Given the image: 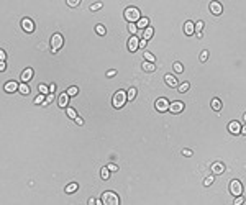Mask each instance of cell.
I'll return each instance as SVG.
<instances>
[{
  "label": "cell",
  "mask_w": 246,
  "mask_h": 205,
  "mask_svg": "<svg viewBox=\"0 0 246 205\" xmlns=\"http://www.w3.org/2000/svg\"><path fill=\"white\" fill-rule=\"evenodd\" d=\"M127 100H128V97H127V92H125V90H116L112 97V105L115 107V108H123V105L127 103Z\"/></svg>",
  "instance_id": "obj_1"
},
{
  "label": "cell",
  "mask_w": 246,
  "mask_h": 205,
  "mask_svg": "<svg viewBox=\"0 0 246 205\" xmlns=\"http://www.w3.org/2000/svg\"><path fill=\"white\" fill-rule=\"evenodd\" d=\"M123 15H125V20L128 23H138V20L141 18V12L136 7H128L127 10L123 12Z\"/></svg>",
  "instance_id": "obj_2"
},
{
  "label": "cell",
  "mask_w": 246,
  "mask_h": 205,
  "mask_svg": "<svg viewBox=\"0 0 246 205\" xmlns=\"http://www.w3.org/2000/svg\"><path fill=\"white\" fill-rule=\"evenodd\" d=\"M102 204L103 205H118L120 204V198L115 192L112 190H107L102 194Z\"/></svg>",
  "instance_id": "obj_3"
},
{
  "label": "cell",
  "mask_w": 246,
  "mask_h": 205,
  "mask_svg": "<svg viewBox=\"0 0 246 205\" xmlns=\"http://www.w3.org/2000/svg\"><path fill=\"white\" fill-rule=\"evenodd\" d=\"M63 44H64V38H63V35H59V33H54L53 36H51V53L53 54H56L57 51L63 48Z\"/></svg>",
  "instance_id": "obj_4"
},
{
  "label": "cell",
  "mask_w": 246,
  "mask_h": 205,
  "mask_svg": "<svg viewBox=\"0 0 246 205\" xmlns=\"http://www.w3.org/2000/svg\"><path fill=\"white\" fill-rule=\"evenodd\" d=\"M230 194L231 195H241L243 194V184H241V180H238V179H233L231 182H230Z\"/></svg>",
  "instance_id": "obj_5"
},
{
  "label": "cell",
  "mask_w": 246,
  "mask_h": 205,
  "mask_svg": "<svg viewBox=\"0 0 246 205\" xmlns=\"http://www.w3.org/2000/svg\"><path fill=\"white\" fill-rule=\"evenodd\" d=\"M169 100L167 99H164V97H161V99H158L154 102V107H156V110L158 112H161V113H164V112H167L169 110Z\"/></svg>",
  "instance_id": "obj_6"
},
{
  "label": "cell",
  "mask_w": 246,
  "mask_h": 205,
  "mask_svg": "<svg viewBox=\"0 0 246 205\" xmlns=\"http://www.w3.org/2000/svg\"><path fill=\"white\" fill-rule=\"evenodd\" d=\"M21 28H23V31H26V33H33L35 31V21H33L31 18H23V20H21Z\"/></svg>",
  "instance_id": "obj_7"
},
{
  "label": "cell",
  "mask_w": 246,
  "mask_h": 205,
  "mask_svg": "<svg viewBox=\"0 0 246 205\" xmlns=\"http://www.w3.org/2000/svg\"><path fill=\"white\" fill-rule=\"evenodd\" d=\"M33 76H35V71H33L31 67H28V69H25L23 72H21V76H20V81H21V84H26V82H30L33 79Z\"/></svg>",
  "instance_id": "obj_8"
},
{
  "label": "cell",
  "mask_w": 246,
  "mask_h": 205,
  "mask_svg": "<svg viewBox=\"0 0 246 205\" xmlns=\"http://www.w3.org/2000/svg\"><path fill=\"white\" fill-rule=\"evenodd\" d=\"M140 48V38L138 36H131L128 39V51L130 53H136V49Z\"/></svg>",
  "instance_id": "obj_9"
},
{
  "label": "cell",
  "mask_w": 246,
  "mask_h": 205,
  "mask_svg": "<svg viewBox=\"0 0 246 205\" xmlns=\"http://www.w3.org/2000/svg\"><path fill=\"white\" fill-rule=\"evenodd\" d=\"M153 35H154V30H153V26H148V28L143 30V31H141V30H138V35H136V36H138V38L141 36L143 39H146V41H148V39L153 38Z\"/></svg>",
  "instance_id": "obj_10"
},
{
  "label": "cell",
  "mask_w": 246,
  "mask_h": 205,
  "mask_svg": "<svg viewBox=\"0 0 246 205\" xmlns=\"http://www.w3.org/2000/svg\"><path fill=\"white\" fill-rule=\"evenodd\" d=\"M57 105H59L61 108H67V107H69V95H67V92L57 95Z\"/></svg>",
  "instance_id": "obj_11"
},
{
  "label": "cell",
  "mask_w": 246,
  "mask_h": 205,
  "mask_svg": "<svg viewBox=\"0 0 246 205\" xmlns=\"http://www.w3.org/2000/svg\"><path fill=\"white\" fill-rule=\"evenodd\" d=\"M169 110H171L172 113H180L184 110V102H180V100H176V102L169 103Z\"/></svg>",
  "instance_id": "obj_12"
},
{
  "label": "cell",
  "mask_w": 246,
  "mask_h": 205,
  "mask_svg": "<svg viewBox=\"0 0 246 205\" xmlns=\"http://www.w3.org/2000/svg\"><path fill=\"white\" fill-rule=\"evenodd\" d=\"M228 131L231 134H239V131H241V123H239V121H230L228 123Z\"/></svg>",
  "instance_id": "obj_13"
},
{
  "label": "cell",
  "mask_w": 246,
  "mask_h": 205,
  "mask_svg": "<svg viewBox=\"0 0 246 205\" xmlns=\"http://www.w3.org/2000/svg\"><path fill=\"white\" fill-rule=\"evenodd\" d=\"M164 82L169 85V87H177V85H179L177 77H176V76H172V74H166L164 76Z\"/></svg>",
  "instance_id": "obj_14"
},
{
  "label": "cell",
  "mask_w": 246,
  "mask_h": 205,
  "mask_svg": "<svg viewBox=\"0 0 246 205\" xmlns=\"http://www.w3.org/2000/svg\"><path fill=\"white\" fill-rule=\"evenodd\" d=\"M210 12L213 15H221V12H223V7H221V4L220 2H210Z\"/></svg>",
  "instance_id": "obj_15"
},
{
  "label": "cell",
  "mask_w": 246,
  "mask_h": 205,
  "mask_svg": "<svg viewBox=\"0 0 246 205\" xmlns=\"http://www.w3.org/2000/svg\"><path fill=\"white\" fill-rule=\"evenodd\" d=\"M212 172H213V176L223 174V172H225V164H223V163H213V164H212Z\"/></svg>",
  "instance_id": "obj_16"
},
{
  "label": "cell",
  "mask_w": 246,
  "mask_h": 205,
  "mask_svg": "<svg viewBox=\"0 0 246 205\" xmlns=\"http://www.w3.org/2000/svg\"><path fill=\"white\" fill-rule=\"evenodd\" d=\"M18 87H20V85H18L15 81H10V82H7V84L4 85V90L5 92H8V94H12V92H17Z\"/></svg>",
  "instance_id": "obj_17"
},
{
  "label": "cell",
  "mask_w": 246,
  "mask_h": 205,
  "mask_svg": "<svg viewBox=\"0 0 246 205\" xmlns=\"http://www.w3.org/2000/svg\"><path fill=\"white\" fill-rule=\"evenodd\" d=\"M136 26H138V30H146L148 26H149V18H146V17H141L140 20H138V23H136Z\"/></svg>",
  "instance_id": "obj_18"
},
{
  "label": "cell",
  "mask_w": 246,
  "mask_h": 205,
  "mask_svg": "<svg viewBox=\"0 0 246 205\" xmlns=\"http://www.w3.org/2000/svg\"><path fill=\"white\" fill-rule=\"evenodd\" d=\"M184 33H186L187 36H192L194 33H195V30H194V23H192V21H186V23H184Z\"/></svg>",
  "instance_id": "obj_19"
},
{
  "label": "cell",
  "mask_w": 246,
  "mask_h": 205,
  "mask_svg": "<svg viewBox=\"0 0 246 205\" xmlns=\"http://www.w3.org/2000/svg\"><path fill=\"white\" fill-rule=\"evenodd\" d=\"M194 30H195V35L199 38H202V30H204V21L199 20L197 23H194Z\"/></svg>",
  "instance_id": "obj_20"
},
{
  "label": "cell",
  "mask_w": 246,
  "mask_h": 205,
  "mask_svg": "<svg viewBox=\"0 0 246 205\" xmlns=\"http://www.w3.org/2000/svg\"><path fill=\"white\" fill-rule=\"evenodd\" d=\"M141 69H143L144 72H153L156 69V66L153 63H148V61H144L143 64H141Z\"/></svg>",
  "instance_id": "obj_21"
},
{
  "label": "cell",
  "mask_w": 246,
  "mask_h": 205,
  "mask_svg": "<svg viewBox=\"0 0 246 205\" xmlns=\"http://www.w3.org/2000/svg\"><path fill=\"white\" fill-rule=\"evenodd\" d=\"M79 189V184L77 182H71V184L66 185V194H74V192Z\"/></svg>",
  "instance_id": "obj_22"
},
{
  "label": "cell",
  "mask_w": 246,
  "mask_h": 205,
  "mask_svg": "<svg viewBox=\"0 0 246 205\" xmlns=\"http://www.w3.org/2000/svg\"><path fill=\"white\" fill-rule=\"evenodd\" d=\"M210 105H212V108H213L215 112H220L221 107H223V105H221V102H220V99H213L210 102Z\"/></svg>",
  "instance_id": "obj_23"
},
{
  "label": "cell",
  "mask_w": 246,
  "mask_h": 205,
  "mask_svg": "<svg viewBox=\"0 0 246 205\" xmlns=\"http://www.w3.org/2000/svg\"><path fill=\"white\" fill-rule=\"evenodd\" d=\"M143 56H144V61H148V63H153V64L156 63V56L153 53H149V51H144Z\"/></svg>",
  "instance_id": "obj_24"
},
{
  "label": "cell",
  "mask_w": 246,
  "mask_h": 205,
  "mask_svg": "<svg viewBox=\"0 0 246 205\" xmlns=\"http://www.w3.org/2000/svg\"><path fill=\"white\" fill-rule=\"evenodd\" d=\"M66 113H67V117H69L71 120H76V118H77V112H76L72 107H67V108H66Z\"/></svg>",
  "instance_id": "obj_25"
},
{
  "label": "cell",
  "mask_w": 246,
  "mask_h": 205,
  "mask_svg": "<svg viewBox=\"0 0 246 205\" xmlns=\"http://www.w3.org/2000/svg\"><path fill=\"white\" fill-rule=\"evenodd\" d=\"M136 94H138V90L135 87H131V89H128V92H127V97H128V100H135L136 99Z\"/></svg>",
  "instance_id": "obj_26"
},
{
  "label": "cell",
  "mask_w": 246,
  "mask_h": 205,
  "mask_svg": "<svg viewBox=\"0 0 246 205\" xmlns=\"http://www.w3.org/2000/svg\"><path fill=\"white\" fill-rule=\"evenodd\" d=\"M66 92H67V95H69V97H76V95L79 94V89L76 87V85H71V87L67 89Z\"/></svg>",
  "instance_id": "obj_27"
},
{
  "label": "cell",
  "mask_w": 246,
  "mask_h": 205,
  "mask_svg": "<svg viewBox=\"0 0 246 205\" xmlns=\"http://www.w3.org/2000/svg\"><path fill=\"white\" fill-rule=\"evenodd\" d=\"M172 69H174V72H176V74H182V72H184V66L180 63H174V64H172Z\"/></svg>",
  "instance_id": "obj_28"
},
{
  "label": "cell",
  "mask_w": 246,
  "mask_h": 205,
  "mask_svg": "<svg viewBox=\"0 0 246 205\" xmlns=\"http://www.w3.org/2000/svg\"><path fill=\"white\" fill-rule=\"evenodd\" d=\"M38 90H39V94H43V95L51 94V92H49V85H44V84H39L38 85Z\"/></svg>",
  "instance_id": "obj_29"
},
{
  "label": "cell",
  "mask_w": 246,
  "mask_h": 205,
  "mask_svg": "<svg viewBox=\"0 0 246 205\" xmlns=\"http://www.w3.org/2000/svg\"><path fill=\"white\" fill-rule=\"evenodd\" d=\"M128 31L131 33V36H136V35H138V26H136V23H128Z\"/></svg>",
  "instance_id": "obj_30"
},
{
  "label": "cell",
  "mask_w": 246,
  "mask_h": 205,
  "mask_svg": "<svg viewBox=\"0 0 246 205\" xmlns=\"http://www.w3.org/2000/svg\"><path fill=\"white\" fill-rule=\"evenodd\" d=\"M18 92L23 94V95H28L30 94V87L26 84H20V87H18Z\"/></svg>",
  "instance_id": "obj_31"
},
{
  "label": "cell",
  "mask_w": 246,
  "mask_h": 205,
  "mask_svg": "<svg viewBox=\"0 0 246 205\" xmlns=\"http://www.w3.org/2000/svg\"><path fill=\"white\" fill-rule=\"evenodd\" d=\"M100 177H102V179L103 180H107V179H108V177H110V169H108V167H102V171H100Z\"/></svg>",
  "instance_id": "obj_32"
},
{
  "label": "cell",
  "mask_w": 246,
  "mask_h": 205,
  "mask_svg": "<svg viewBox=\"0 0 246 205\" xmlns=\"http://www.w3.org/2000/svg\"><path fill=\"white\" fill-rule=\"evenodd\" d=\"M189 89H190V84H189V82H184V84H180L179 87H177V90H179L180 94H186Z\"/></svg>",
  "instance_id": "obj_33"
},
{
  "label": "cell",
  "mask_w": 246,
  "mask_h": 205,
  "mask_svg": "<svg viewBox=\"0 0 246 205\" xmlns=\"http://www.w3.org/2000/svg\"><path fill=\"white\" fill-rule=\"evenodd\" d=\"M95 33H97V35H100V36H105L107 30H105V26H103V25H97V26H95Z\"/></svg>",
  "instance_id": "obj_34"
},
{
  "label": "cell",
  "mask_w": 246,
  "mask_h": 205,
  "mask_svg": "<svg viewBox=\"0 0 246 205\" xmlns=\"http://www.w3.org/2000/svg\"><path fill=\"white\" fill-rule=\"evenodd\" d=\"M213 180H215V176H208V177H205V179H204V185H205V187H210V185L213 184Z\"/></svg>",
  "instance_id": "obj_35"
},
{
  "label": "cell",
  "mask_w": 246,
  "mask_h": 205,
  "mask_svg": "<svg viewBox=\"0 0 246 205\" xmlns=\"http://www.w3.org/2000/svg\"><path fill=\"white\" fill-rule=\"evenodd\" d=\"M44 100H46V95H43V94H39V95L35 99V103H36V105H43V103H44Z\"/></svg>",
  "instance_id": "obj_36"
},
{
  "label": "cell",
  "mask_w": 246,
  "mask_h": 205,
  "mask_svg": "<svg viewBox=\"0 0 246 205\" xmlns=\"http://www.w3.org/2000/svg\"><path fill=\"white\" fill-rule=\"evenodd\" d=\"M102 2H95V4H92L90 5V12H97V10H100L102 8Z\"/></svg>",
  "instance_id": "obj_37"
},
{
  "label": "cell",
  "mask_w": 246,
  "mask_h": 205,
  "mask_svg": "<svg viewBox=\"0 0 246 205\" xmlns=\"http://www.w3.org/2000/svg\"><path fill=\"white\" fill-rule=\"evenodd\" d=\"M199 59H200V63H205V61L208 59V51H202L200 56H199Z\"/></svg>",
  "instance_id": "obj_38"
},
{
  "label": "cell",
  "mask_w": 246,
  "mask_h": 205,
  "mask_svg": "<svg viewBox=\"0 0 246 205\" xmlns=\"http://www.w3.org/2000/svg\"><path fill=\"white\" fill-rule=\"evenodd\" d=\"M66 4H67V7H77L81 4V0H67Z\"/></svg>",
  "instance_id": "obj_39"
},
{
  "label": "cell",
  "mask_w": 246,
  "mask_h": 205,
  "mask_svg": "<svg viewBox=\"0 0 246 205\" xmlns=\"http://www.w3.org/2000/svg\"><path fill=\"white\" fill-rule=\"evenodd\" d=\"M241 204H245V197H243V194L236 195V198H235V205H241Z\"/></svg>",
  "instance_id": "obj_40"
},
{
  "label": "cell",
  "mask_w": 246,
  "mask_h": 205,
  "mask_svg": "<svg viewBox=\"0 0 246 205\" xmlns=\"http://www.w3.org/2000/svg\"><path fill=\"white\" fill-rule=\"evenodd\" d=\"M54 100V94H48V95H46V100H44V103H43V105H48V103H51Z\"/></svg>",
  "instance_id": "obj_41"
},
{
  "label": "cell",
  "mask_w": 246,
  "mask_h": 205,
  "mask_svg": "<svg viewBox=\"0 0 246 205\" xmlns=\"http://www.w3.org/2000/svg\"><path fill=\"white\" fill-rule=\"evenodd\" d=\"M5 61H7V53L2 49L0 51V63H5Z\"/></svg>",
  "instance_id": "obj_42"
},
{
  "label": "cell",
  "mask_w": 246,
  "mask_h": 205,
  "mask_svg": "<svg viewBox=\"0 0 246 205\" xmlns=\"http://www.w3.org/2000/svg\"><path fill=\"white\" fill-rule=\"evenodd\" d=\"M107 167L110 169V172H116V171H118V166H115V164H108Z\"/></svg>",
  "instance_id": "obj_43"
},
{
  "label": "cell",
  "mask_w": 246,
  "mask_h": 205,
  "mask_svg": "<svg viewBox=\"0 0 246 205\" xmlns=\"http://www.w3.org/2000/svg\"><path fill=\"white\" fill-rule=\"evenodd\" d=\"M182 154L186 156V158H190V156H192V151H190V149H182Z\"/></svg>",
  "instance_id": "obj_44"
},
{
  "label": "cell",
  "mask_w": 246,
  "mask_h": 205,
  "mask_svg": "<svg viewBox=\"0 0 246 205\" xmlns=\"http://www.w3.org/2000/svg\"><path fill=\"white\" fill-rule=\"evenodd\" d=\"M74 121H76V123H77L79 126H82V125H84V118H81V117H77V118H76V120H74Z\"/></svg>",
  "instance_id": "obj_45"
},
{
  "label": "cell",
  "mask_w": 246,
  "mask_h": 205,
  "mask_svg": "<svg viewBox=\"0 0 246 205\" xmlns=\"http://www.w3.org/2000/svg\"><path fill=\"white\" fill-rule=\"evenodd\" d=\"M113 76H116V71L115 69H110V71L107 72V77H113Z\"/></svg>",
  "instance_id": "obj_46"
},
{
  "label": "cell",
  "mask_w": 246,
  "mask_h": 205,
  "mask_svg": "<svg viewBox=\"0 0 246 205\" xmlns=\"http://www.w3.org/2000/svg\"><path fill=\"white\" fill-rule=\"evenodd\" d=\"M0 71H7V63H0Z\"/></svg>",
  "instance_id": "obj_47"
},
{
  "label": "cell",
  "mask_w": 246,
  "mask_h": 205,
  "mask_svg": "<svg viewBox=\"0 0 246 205\" xmlns=\"http://www.w3.org/2000/svg\"><path fill=\"white\" fill-rule=\"evenodd\" d=\"M146 39H140V48H146Z\"/></svg>",
  "instance_id": "obj_48"
},
{
  "label": "cell",
  "mask_w": 246,
  "mask_h": 205,
  "mask_svg": "<svg viewBox=\"0 0 246 205\" xmlns=\"http://www.w3.org/2000/svg\"><path fill=\"white\" fill-rule=\"evenodd\" d=\"M54 90H56V85H54V84H51V85H49V92L53 94Z\"/></svg>",
  "instance_id": "obj_49"
},
{
  "label": "cell",
  "mask_w": 246,
  "mask_h": 205,
  "mask_svg": "<svg viewBox=\"0 0 246 205\" xmlns=\"http://www.w3.org/2000/svg\"><path fill=\"white\" fill-rule=\"evenodd\" d=\"M89 205H95V198H89Z\"/></svg>",
  "instance_id": "obj_50"
}]
</instances>
